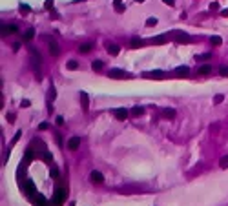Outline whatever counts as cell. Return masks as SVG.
I'll list each match as a JSON object with an SVG mask.
<instances>
[{
    "instance_id": "obj_1",
    "label": "cell",
    "mask_w": 228,
    "mask_h": 206,
    "mask_svg": "<svg viewBox=\"0 0 228 206\" xmlns=\"http://www.w3.org/2000/svg\"><path fill=\"white\" fill-rule=\"evenodd\" d=\"M78 144H80V137H71V139L68 140V148L69 150H77Z\"/></svg>"
},
{
    "instance_id": "obj_2",
    "label": "cell",
    "mask_w": 228,
    "mask_h": 206,
    "mask_svg": "<svg viewBox=\"0 0 228 206\" xmlns=\"http://www.w3.org/2000/svg\"><path fill=\"white\" fill-rule=\"evenodd\" d=\"M110 77H113V79H124V77H128V75L122 71V69H111Z\"/></svg>"
},
{
    "instance_id": "obj_3",
    "label": "cell",
    "mask_w": 228,
    "mask_h": 206,
    "mask_svg": "<svg viewBox=\"0 0 228 206\" xmlns=\"http://www.w3.org/2000/svg\"><path fill=\"white\" fill-rule=\"evenodd\" d=\"M115 117L119 119V120H124V119H128V109H115Z\"/></svg>"
},
{
    "instance_id": "obj_4",
    "label": "cell",
    "mask_w": 228,
    "mask_h": 206,
    "mask_svg": "<svg viewBox=\"0 0 228 206\" xmlns=\"http://www.w3.org/2000/svg\"><path fill=\"white\" fill-rule=\"evenodd\" d=\"M172 37H173V38H175V40H179V42H186V40H188V38H190V37H188V35H186V33H179V31H177V33H173V35H172Z\"/></svg>"
},
{
    "instance_id": "obj_5",
    "label": "cell",
    "mask_w": 228,
    "mask_h": 206,
    "mask_svg": "<svg viewBox=\"0 0 228 206\" xmlns=\"http://www.w3.org/2000/svg\"><path fill=\"white\" fill-rule=\"evenodd\" d=\"M49 51H51V55H55V57L60 53V49H58V46H57L55 40H51V42H49Z\"/></svg>"
},
{
    "instance_id": "obj_6",
    "label": "cell",
    "mask_w": 228,
    "mask_h": 206,
    "mask_svg": "<svg viewBox=\"0 0 228 206\" xmlns=\"http://www.w3.org/2000/svg\"><path fill=\"white\" fill-rule=\"evenodd\" d=\"M162 117H164V119H173V117H175V109H172V108L162 109Z\"/></svg>"
},
{
    "instance_id": "obj_7",
    "label": "cell",
    "mask_w": 228,
    "mask_h": 206,
    "mask_svg": "<svg viewBox=\"0 0 228 206\" xmlns=\"http://www.w3.org/2000/svg\"><path fill=\"white\" fill-rule=\"evenodd\" d=\"M188 71H190V68H188V66H182V68H177L175 69V73L179 75V77H186Z\"/></svg>"
},
{
    "instance_id": "obj_8",
    "label": "cell",
    "mask_w": 228,
    "mask_h": 206,
    "mask_svg": "<svg viewBox=\"0 0 228 206\" xmlns=\"http://www.w3.org/2000/svg\"><path fill=\"white\" fill-rule=\"evenodd\" d=\"M91 181L93 183H102L104 177H102V173H99V172H91Z\"/></svg>"
},
{
    "instance_id": "obj_9",
    "label": "cell",
    "mask_w": 228,
    "mask_h": 206,
    "mask_svg": "<svg viewBox=\"0 0 228 206\" xmlns=\"http://www.w3.org/2000/svg\"><path fill=\"white\" fill-rule=\"evenodd\" d=\"M144 77H153V79H162V71H148Z\"/></svg>"
},
{
    "instance_id": "obj_10",
    "label": "cell",
    "mask_w": 228,
    "mask_h": 206,
    "mask_svg": "<svg viewBox=\"0 0 228 206\" xmlns=\"http://www.w3.org/2000/svg\"><path fill=\"white\" fill-rule=\"evenodd\" d=\"M108 51H110L111 55H117L119 53V46H115V44H108Z\"/></svg>"
},
{
    "instance_id": "obj_11",
    "label": "cell",
    "mask_w": 228,
    "mask_h": 206,
    "mask_svg": "<svg viewBox=\"0 0 228 206\" xmlns=\"http://www.w3.org/2000/svg\"><path fill=\"white\" fill-rule=\"evenodd\" d=\"M102 66H104V64L101 62V60H93V62H91V68L97 69V71H99V69H102Z\"/></svg>"
},
{
    "instance_id": "obj_12",
    "label": "cell",
    "mask_w": 228,
    "mask_h": 206,
    "mask_svg": "<svg viewBox=\"0 0 228 206\" xmlns=\"http://www.w3.org/2000/svg\"><path fill=\"white\" fill-rule=\"evenodd\" d=\"M90 49H91V44H82V46L78 48V51H80V53H88Z\"/></svg>"
},
{
    "instance_id": "obj_13",
    "label": "cell",
    "mask_w": 228,
    "mask_h": 206,
    "mask_svg": "<svg viewBox=\"0 0 228 206\" xmlns=\"http://www.w3.org/2000/svg\"><path fill=\"white\" fill-rule=\"evenodd\" d=\"M80 97H82V106H84V109H88V95L84 93V91H80Z\"/></svg>"
},
{
    "instance_id": "obj_14",
    "label": "cell",
    "mask_w": 228,
    "mask_h": 206,
    "mask_svg": "<svg viewBox=\"0 0 228 206\" xmlns=\"http://www.w3.org/2000/svg\"><path fill=\"white\" fill-rule=\"evenodd\" d=\"M210 42H212V44H215V46H219V44L223 42V38H221V37H212V38H210Z\"/></svg>"
},
{
    "instance_id": "obj_15",
    "label": "cell",
    "mask_w": 228,
    "mask_h": 206,
    "mask_svg": "<svg viewBox=\"0 0 228 206\" xmlns=\"http://www.w3.org/2000/svg\"><path fill=\"white\" fill-rule=\"evenodd\" d=\"M137 46H142V40L141 38H133L131 40V48H137Z\"/></svg>"
},
{
    "instance_id": "obj_16",
    "label": "cell",
    "mask_w": 228,
    "mask_h": 206,
    "mask_svg": "<svg viewBox=\"0 0 228 206\" xmlns=\"http://www.w3.org/2000/svg\"><path fill=\"white\" fill-rule=\"evenodd\" d=\"M199 73H201V75H208V73H210V66H203V68H199Z\"/></svg>"
},
{
    "instance_id": "obj_17",
    "label": "cell",
    "mask_w": 228,
    "mask_h": 206,
    "mask_svg": "<svg viewBox=\"0 0 228 206\" xmlns=\"http://www.w3.org/2000/svg\"><path fill=\"white\" fill-rule=\"evenodd\" d=\"M155 24H157V18H148V20H146V26H148V28L155 26Z\"/></svg>"
},
{
    "instance_id": "obj_18",
    "label": "cell",
    "mask_w": 228,
    "mask_h": 206,
    "mask_svg": "<svg viewBox=\"0 0 228 206\" xmlns=\"http://www.w3.org/2000/svg\"><path fill=\"white\" fill-rule=\"evenodd\" d=\"M131 113H133V115H142V113H144V109H142V108H133Z\"/></svg>"
},
{
    "instance_id": "obj_19",
    "label": "cell",
    "mask_w": 228,
    "mask_h": 206,
    "mask_svg": "<svg viewBox=\"0 0 228 206\" xmlns=\"http://www.w3.org/2000/svg\"><path fill=\"white\" fill-rule=\"evenodd\" d=\"M33 35H35V31H33V29H27L24 37H26V40H29V38H33Z\"/></svg>"
},
{
    "instance_id": "obj_20",
    "label": "cell",
    "mask_w": 228,
    "mask_h": 206,
    "mask_svg": "<svg viewBox=\"0 0 228 206\" xmlns=\"http://www.w3.org/2000/svg\"><path fill=\"white\" fill-rule=\"evenodd\" d=\"M77 66H78V64L75 62V60H69V62H68V68L69 69H77Z\"/></svg>"
},
{
    "instance_id": "obj_21",
    "label": "cell",
    "mask_w": 228,
    "mask_h": 206,
    "mask_svg": "<svg viewBox=\"0 0 228 206\" xmlns=\"http://www.w3.org/2000/svg\"><path fill=\"white\" fill-rule=\"evenodd\" d=\"M4 29H6L7 33H15V31H17V26H6Z\"/></svg>"
},
{
    "instance_id": "obj_22",
    "label": "cell",
    "mask_w": 228,
    "mask_h": 206,
    "mask_svg": "<svg viewBox=\"0 0 228 206\" xmlns=\"http://www.w3.org/2000/svg\"><path fill=\"white\" fill-rule=\"evenodd\" d=\"M221 168H228V157H223L221 159Z\"/></svg>"
},
{
    "instance_id": "obj_23",
    "label": "cell",
    "mask_w": 228,
    "mask_h": 206,
    "mask_svg": "<svg viewBox=\"0 0 228 206\" xmlns=\"http://www.w3.org/2000/svg\"><path fill=\"white\" fill-rule=\"evenodd\" d=\"M219 73L223 75V77H226V75H228V68H225V66H221V68H219Z\"/></svg>"
},
{
    "instance_id": "obj_24",
    "label": "cell",
    "mask_w": 228,
    "mask_h": 206,
    "mask_svg": "<svg viewBox=\"0 0 228 206\" xmlns=\"http://www.w3.org/2000/svg\"><path fill=\"white\" fill-rule=\"evenodd\" d=\"M20 135H22V132H17V135H15V137H13V140H11V142L15 144V142H17L18 139H20Z\"/></svg>"
},
{
    "instance_id": "obj_25",
    "label": "cell",
    "mask_w": 228,
    "mask_h": 206,
    "mask_svg": "<svg viewBox=\"0 0 228 206\" xmlns=\"http://www.w3.org/2000/svg\"><path fill=\"white\" fill-rule=\"evenodd\" d=\"M215 104H219V102H223V95H215Z\"/></svg>"
},
{
    "instance_id": "obj_26",
    "label": "cell",
    "mask_w": 228,
    "mask_h": 206,
    "mask_svg": "<svg viewBox=\"0 0 228 206\" xmlns=\"http://www.w3.org/2000/svg\"><path fill=\"white\" fill-rule=\"evenodd\" d=\"M57 124H58V126H62V124H64V119H62V117H57Z\"/></svg>"
},
{
    "instance_id": "obj_27",
    "label": "cell",
    "mask_w": 228,
    "mask_h": 206,
    "mask_svg": "<svg viewBox=\"0 0 228 206\" xmlns=\"http://www.w3.org/2000/svg\"><path fill=\"white\" fill-rule=\"evenodd\" d=\"M199 60H206V58H210V55H201V57H197Z\"/></svg>"
}]
</instances>
